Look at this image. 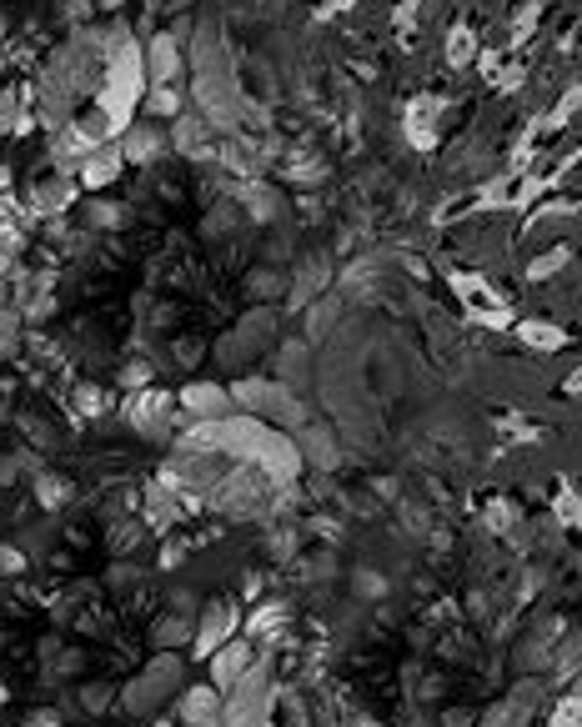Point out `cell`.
Instances as JSON below:
<instances>
[{
  "label": "cell",
  "mask_w": 582,
  "mask_h": 727,
  "mask_svg": "<svg viewBox=\"0 0 582 727\" xmlns=\"http://www.w3.org/2000/svg\"><path fill=\"white\" fill-rule=\"evenodd\" d=\"M236 206H241V216H246L251 226H266V221H276V216H281V196H276L271 186H261V181H246Z\"/></svg>",
  "instance_id": "e0dca14e"
},
{
  "label": "cell",
  "mask_w": 582,
  "mask_h": 727,
  "mask_svg": "<svg viewBox=\"0 0 582 727\" xmlns=\"http://www.w3.org/2000/svg\"><path fill=\"white\" fill-rule=\"evenodd\" d=\"M352 587H357V597H387V577L382 572H367V567L352 577Z\"/></svg>",
  "instance_id": "e575fe53"
},
{
  "label": "cell",
  "mask_w": 582,
  "mask_h": 727,
  "mask_svg": "<svg viewBox=\"0 0 582 727\" xmlns=\"http://www.w3.org/2000/svg\"><path fill=\"white\" fill-rule=\"evenodd\" d=\"M96 0H56V21L61 26H91Z\"/></svg>",
  "instance_id": "1f68e13d"
},
{
  "label": "cell",
  "mask_w": 582,
  "mask_h": 727,
  "mask_svg": "<svg viewBox=\"0 0 582 727\" xmlns=\"http://www.w3.org/2000/svg\"><path fill=\"white\" fill-rule=\"evenodd\" d=\"M477 717L467 712V707H452V712H442V727H472Z\"/></svg>",
  "instance_id": "b9f144b4"
},
{
  "label": "cell",
  "mask_w": 582,
  "mask_h": 727,
  "mask_svg": "<svg viewBox=\"0 0 582 727\" xmlns=\"http://www.w3.org/2000/svg\"><path fill=\"white\" fill-rule=\"evenodd\" d=\"M21 567H26V557H21L16 547H0V572H11V577H16Z\"/></svg>",
  "instance_id": "f35d334b"
},
{
  "label": "cell",
  "mask_w": 582,
  "mask_h": 727,
  "mask_svg": "<svg viewBox=\"0 0 582 727\" xmlns=\"http://www.w3.org/2000/svg\"><path fill=\"white\" fill-rule=\"evenodd\" d=\"M552 517H557V527H582V497L562 487L557 502H552Z\"/></svg>",
  "instance_id": "4dcf8cb0"
},
{
  "label": "cell",
  "mask_w": 582,
  "mask_h": 727,
  "mask_svg": "<svg viewBox=\"0 0 582 727\" xmlns=\"http://www.w3.org/2000/svg\"><path fill=\"white\" fill-rule=\"evenodd\" d=\"M286 176H291V186H302V191H317L327 176H332V166L312 151V146H297L286 156Z\"/></svg>",
  "instance_id": "2e32d148"
},
{
  "label": "cell",
  "mask_w": 582,
  "mask_h": 727,
  "mask_svg": "<svg viewBox=\"0 0 582 727\" xmlns=\"http://www.w3.org/2000/svg\"><path fill=\"white\" fill-rule=\"evenodd\" d=\"M181 407H186L191 417H201V422H226V412H231V387L191 382V387L181 392Z\"/></svg>",
  "instance_id": "5bb4252c"
},
{
  "label": "cell",
  "mask_w": 582,
  "mask_h": 727,
  "mask_svg": "<svg viewBox=\"0 0 582 727\" xmlns=\"http://www.w3.org/2000/svg\"><path fill=\"white\" fill-rule=\"evenodd\" d=\"M236 627H241V617H236V602L231 597H216V602H206L201 607V617H196V657H216L231 637H236Z\"/></svg>",
  "instance_id": "3957f363"
},
{
  "label": "cell",
  "mask_w": 582,
  "mask_h": 727,
  "mask_svg": "<svg viewBox=\"0 0 582 727\" xmlns=\"http://www.w3.org/2000/svg\"><path fill=\"white\" fill-rule=\"evenodd\" d=\"M121 417L141 432V437H166L171 432V417H176V397L166 387H141L121 402Z\"/></svg>",
  "instance_id": "7a4b0ae2"
},
{
  "label": "cell",
  "mask_w": 582,
  "mask_h": 727,
  "mask_svg": "<svg viewBox=\"0 0 582 727\" xmlns=\"http://www.w3.org/2000/svg\"><path fill=\"white\" fill-rule=\"evenodd\" d=\"M6 186H11V171H6V166H0V191H6Z\"/></svg>",
  "instance_id": "f6af8a7d"
},
{
  "label": "cell",
  "mask_w": 582,
  "mask_h": 727,
  "mask_svg": "<svg viewBox=\"0 0 582 727\" xmlns=\"http://www.w3.org/2000/svg\"><path fill=\"white\" fill-rule=\"evenodd\" d=\"M101 6H121V0H101Z\"/></svg>",
  "instance_id": "7dc6e473"
},
{
  "label": "cell",
  "mask_w": 582,
  "mask_h": 727,
  "mask_svg": "<svg viewBox=\"0 0 582 727\" xmlns=\"http://www.w3.org/2000/svg\"><path fill=\"white\" fill-rule=\"evenodd\" d=\"M176 712H181V727H226L221 692H211V687H191V692H181Z\"/></svg>",
  "instance_id": "7c38bea8"
},
{
  "label": "cell",
  "mask_w": 582,
  "mask_h": 727,
  "mask_svg": "<svg viewBox=\"0 0 582 727\" xmlns=\"http://www.w3.org/2000/svg\"><path fill=\"white\" fill-rule=\"evenodd\" d=\"M71 407H76V417H106V412H111V397H106V387L81 382V387L71 392Z\"/></svg>",
  "instance_id": "d4e9b609"
},
{
  "label": "cell",
  "mask_w": 582,
  "mask_h": 727,
  "mask_svg": "<svg viewBox=\"0 0 582 727\" xmlns=\"http://www.w3.org/2000/svg\"><path fill=\"white\" fill-rule=\"evenodd\" d=\"M26 727H61V717H56L51 707H36V712L26 717Z\"/></svg>",
  "instance_id": "7bdbcfd3"
},
{
  "label": "cell",
  "mask_w": 582,
  "mask_h": 727,
  "mask_svg": "<svg viewBox=\"0 0 582 727\" xmlns=\"http://www.w3.org/2000/svg\"><path fill=\"white\" fill-rule=\"evenodd\" d=\"M26 246V231L16 226V221H6V226H0V256H11V251H21Z\"/></svg>",
  "instance_id": "74e56055"
},
{
  "label": "cell",
  "mask_w": 582,
  "mask_h": 727,
  "mask_svg": "<svg viewBox=\"0 0 582 727\" xmlns=\"http://www.w3.org/2000/svg\"><path fill=\"white\" fill-rule=\"evenodd\" d=\"M447 61H452V66H472V61H477V41H472L467 26H452V31H447Z\"/></svg>",
  "instance_id": "f546056e"
},
{
  "label": "cell",
  "mask_w": 582,
  "mask_h": 727,
  "mask_svg": "<svg viewBox=\"0 0 582 727\" xmlns=\"http://www.w3.org/2000/svg\"><path fill=\"white\" fill-rule=\"evenodd\" d=\"M166 151H171V136H166L161 126H131V131L121 136V156H126V166H156Z\"/></svg>",
  "instance_id": "30bf717a"
},
{
  "label": "cell",
  "mask_w": 582,
  "mask_h": 727,
  "mask_svg": "<svg viewBox=\"0 0 582 727\" xmlns=\"http://www.w3.org/2000/svg\"><path fill=\"white\" fill-rule=\"evenodd\" d=\"M452 291L462 296V306H467L477 321H487V326H507V301H502L482 276H472V271H452Z\"/></svg>",
  "instance_id": "5b68a950"
},
{
  "label": "cell",
  "mask_w": 582,
  "mask_h": 727,
  "mask_svg": "<svg viewBox=\"0 0 582 727\" xmlns=\"http://www.w3.org/2000/svg\"><path fill=\"white\" fill-rule=\"evenodd\" d=\"M151 642L161 652H176L181 642H196V612H166L156 627H151Z\"/></svg>",
  "instance_id": "ac0fdd59"
},
{
  "label": "cell",
  "mask_w": 582,
  "mask_h": 727,
  "mask_svg": "<svg viewBox=\"0 0 582 727\" xmlns=\"http://www.w3.org/2000/svg\"><path fill=\"white\" fill-rule=\"evenodd\" d=\"M567 261H572V251H567V246H552V251H542V256L527 261V281H552Z\"/></svg>",
  "instance_id": "f1b7e54d"
},
{
  "label": "cell",
  "mask_w": 582,
  "mask_h": 727,
  "mask_svg": "<svg viewBox=\"0 0 582 727\" xmlns=\"http://www.w3.org/2000/svg\"><path fill=\"white\" fill-rule=\"evenodd\" d=\"M542 682H517L502 702H492L487 712H482V727H532V717H537V707H542Z\"/></svg>",
  "instance_id": "277c9868"
},
{
  "label": "cell",
  "mask_w": 582,
  "mask_h": 727,
  "mask_svg": "<svg viewBox=\"0 0 582 727\" xmlns=\"http://www.w3.org/2000/svg\"><path fill=\"white\" fill-rule=\"evenodd\" d=\"M286 627H291V602H261V607H251V617H246V642L256 647H271V642H281L286 637Z\"/></svg>",
  "instance_id": "8fae6325"
},
{
  "label": "cell",
  "mask_w": 582,
  "mask_h": 727,
  "mask_svg": "<svg viewBox=\"0 0 582 727\" xmlns=\"http://www.w3.org/2000/svg\"><path fill=\"white\" fill-rule=\"evenodd\" d=\"M0 412H11V397H6V387H0Z\"/></svg>",
  "instance_id": "bcb514c9"
},
{
  "label": "cell",
  "mask_w": 582,
  "mask_h": 727,
  "mask_svg": "<svg viewBox=\"0 0 582 727\" xmlns=\"http://www.w3.org/2000/svg\"><path fill=\"white\" fill-rule=\"evenodd\" d=\"M156 727H166V722H156Z\"/></svg>",
  "instance_id": "c3c4849f"
},
{
  "label": "cell",
  "mask_w": 582,
  "mask_h": 727,
  "mask_svg": "<svg viewBox=\"0 0 582 727\" xmlns=\"http://www.w3.org/2000/svg\"><path fill=\"white\" fill-rule=\"evenodd\" d=\"M261 587H266V577H261V572H246V577H241V597H251V602H256V597H261Z\"/></svg>",
  "instance_id": "60d3db41"
},
{
  "label": "cell",
  "mask_w": 582,
  "mask_h": 727,
  "mask_svg": "<svg viewBox=\"0 0 582 727\" xmlns=\"http://www.w3.org/2000/svg\"><path fill=\"white\" fill-rule=\"evenodd\" d=\"M126 206H116V201H91L86 206V231H116V226H126Z\"/></svg>",
  "instance_id": "4316f807"
},
{
  "label": "cell",
  "mask_w": 582,
  "mask_h": 727,
  "mask_svg": "<svg viewBox=\"0 0 582 727\" xmlns=\"http://www.w3.org/2000/svg\"><path fill=\"white\" fill-rule=\"evenodd\" d=\"M497 427H502V437H507V442H532V427H527L522 417H507V412H502V417H497Z\"/></svg>",
  "instance_id": "8d00e7d4"
},
{
  "label": "cell",
  "mask_w": 582,
  "mask_h": 727,
  "mask_svg": "<svg viewBox=\"0 0 582 727\" xmlns=\"http://www.w3.org/2000/svg\"><path fill=\"white\" fill-rule=\"evenodd\" d=\"M141 106H146L151 116H161V121H176V116H181V91H176V86H146Z\"/></svg>",
  "instance_id": "cb8c5ba5"
},
{
  "label": "cell",
  "mask_w": 582,
  "mask_h": 727,
  "mask_svg": "<svg viewBox=\"0 0 582 727\" xmlns=\"http://www.w3.org/2000/svg\"><path fill=\"white\" fill-rule=\"evenodd\" d=\"M327 281H332V276H327V256H312V261L297 271V281H291V291H286V296H291V306H307V301H312V296H317Z\"/></svg>",
  "instance_id": "d6986e66"
},
{
  "label": "cell",
  "mask_w": 582,
  "mask_h": 727,
  "mask_svg": "<svg viewBox=\"0 0 582 727\" xmlns=\"http://www.w3.org/2000/svg\"><path fill=\"white\" fill-rule=\"evenodd\" d=\"M442 101L437 96H417L412 106H407V136H412V146H422V151H432L437 146V136H442Z\"/></svg>",
  "instance_id": "4fadbf2b"
},
{
  "label": "cell",
  "mask_w": 582,
  "mask_h": 727,
  "mask_svg": "<svg viewBox=\"0 0 582 727\" xmlns=\"http://www.w3.org/2000/svg\"><path fill=\"white\" fill-rule=\"evenodd\" d=\"M517 336H522V346H532V351H542V356H552V351L567 346V331L552 326V321H517Z\"/></svg>",
  "instance_id": "ffe728a7"
},
{
  "label": "cell",
  "mask_w": 582,
  "mask_h": 727,
  "mask_svg": "<svg viewBox=\"0 0 582 727\" xmlns=\"http://www.w3.org/2000/svg\"><path fill=\"white\" fill-rule=\"evenodd\" d=\"M176 522H181L176 497H166L161 487H151V492H146V527H156V532H161V527H176Z\"/></svg>",
  "instance_id": "603a6c76"
},
{
  "label": "cell",
  "mask_w": 582,
  "mask_h": 727,
  "mask_svg": "<svg viewBox=\"0 0 582 727\" xmlns=\"http://www.w3.org/2000/svg\"><path fill=\"white\" fill-rule=\"evenodd\" d=\"M36 497H41V507L61 512V507H71L76 487H71V482H66L61 472H41V477H36Z\"/></svg>",
  "instance_id": "7402d4cb"
},
{
  "label": "cell",
  "mask_w": 582,
  "mask_h": 727,
  "mask_svg": "<svg viewBox=\"0 0 582 727\" xmlns=\"http://www.w3.org/2000/svg\"><path fill=\"white\" fill-rule=\"evenodd\" d=\"M562 392H567V397H582V367H577V372L562 382Z\"/></svg>",
  "instance_id": "ee69618b"
},
{
  "label": "cell",
  "mask_w": 582,
  "mask_h": 727,
  "mask_svg": "<svg viewBox=\"0 0 582 727\" xmlns=\"http://www.w3.org/2000/svg\"><path fill=\"white\" fill-rule=\"evenodd\" d=\"M176 562H186V542H166L161 547V567H176Z\"/></svg>",
  "instance_id": "ab89813d"
},
{
  "label": "cell",
  "mask_w": 582,
  "mask_h": 727,
  "mask_svg": "<svg viewBox=\"0 0 582 727\" xmlns=\"http://www.w3.org/2000/svg\"><path fill=\"white\" fill-rule=\"evenodd\" d=\"M81 707L86 712H106L111 707V682H86L81 687Z\"/></svg>",
  "instance_id": "836d02e7"
},
{
  "label": "cell",
  "mask_w": 582,
  "mask_h": 727,
  "mask_svg": "<svg viewBox=\"0 0 582 727\" xmlns=\"http://www.w3.org/2000/svg\"><path fill=\"white\" fill-rule=\"evenodd\" d=\"M171 151H181V156H196V161H216V146H211V121L206 116H191V111H181L176 121H171Z\"/></svg>",
  "instance_id": "9c48e42d"
},
{
  "label": "cell",
  "mask_w": 582,
  "mask_h": 727,
  "mask_svg": "<svg viewBox=\"0 0 582 727\" xmlns=\"http://www.w3.org/2000/svg\"><path fill=\"white\" fill-rule=\"evenodd\" d=\"M146 532H151L146 522L121 517V522H111V537H106V542H111V552H116V557H126V552H136V547L146 542Z\"/></svg>",
  "instance_id": "484cf974"
},
{
  "label": "cell",
  "mask_w": 582,
  "mask_h": 727,
  "mask_svg": "<svg viewBox=\"0 0 582 727\" xmlns=\"http://www.w3.org/2000/svg\"><path fill=\"white\" fill-rule=\"evenodd\" d=\"M146 382H151V361H126V367H121V387L141 392Z\"/></svg>",
  "instance_id": "d590c367"
},
{
  "label": "cell",
  "mask_w": 582,
  "mask_h": 727,
  "mask_svg": "<svg viewBox=\"0 0 582 727\" xmlns=\"http://www.w3.org/2000/svg\"><path fill=\"white\" fill-rule=\"evenodd\" d=\"M256 667V647L251 642H226L216 657H211V682H216V692H236L241 682H246V672Z\"/></svg>",
  "instance_id": "8992f818"
},
{
  "label": "cell",
  "mask_w": 582,
  "mask_h": 727,
  "mask_svg": "<svg viewBox=\"0 0 582 727\" xmlns=\"http://www.w3.org/2000/svg\"><path fill=\"white\" fill-rule=\"evenodd\" d=\"M517 522H522V517H517V507H512L507 497H492V502H487V527H492V532H512Z\"/></svg>",
  "instance_id": "d6a6232c"
},
{
  "label": "cell",
  "mask_w": 582,
  "mask_h": 727,
  "mask_svg": "<svg viewBox=\"0 0 582 727\" xmlns=\"http://www.w3.org/2000/svg\"><path fill=\"white\" fill-rule=\"evenodd\" d=\"M141 56H146V86H176V76H181L186 61H181V46H176L171 31L151 36V46Z\"/></svg>",
  "instance_id": "52a82bcc"
},
{
  "label": "cell",
  "mask_w": 582,
  "mask_h": 727,
  "mask_svg": "<svg viewBox=\"0 0 582 727\" xmlns=\"http://www.w3.org/2000/svg\"><path fill=\"white\" fill-rule=\"evenodd\" d=\"M176 682H181V657L161 652L156 662H146V667H141V677L126 687V697H121V702H126L131 712H141V717H146V712H156V707L171 697V687H176Z\"/></svg>",
  "instance_id": "6da1fadb"
},
{
  "label": "cell",
  "mask_w": 582,
  "mask_h": 727,
  "mask_svg": "<svg viewBox=\"0 0 582 727\" xmlns=\"http://www.w3.org/2000/svg\"><path fill=\"white\" fill-rule=\"evenodd\" d=\"M577 206L572 201H547V206H537L532 216H527V236H547V226H557V221H567Z\"/></svg>",
  "instance_id": "83f0119b"
},
{
  "label": "cell",
  "mask_w": 582,
  "mask_h": 727,
  "mask_svg": "<svg viewBox=\"0 0 582 727\" xmlns=\"http://www.w3.org/2000/svg\"><path fill=\"white\" fill-rule=\"evenodd\" d=\"M126 171V156H121V146H96L91 156H86V166L76 171V181L86 186V191H106L116 176Z\"/></svg>",
  "instance_id": "9a60e30c"
},
{
  "label": "cell",
  "mask_w": 582,
  "mask_h": 727,
  "mask_svg": "<svg viewBox=\"0 0 582 727\" xmlns=\"http://www.w3.org/2000/svg\"><path fill=\"white\" fill-rule=\"evenodd\" d=\"M297 452H307L317 467H337V442L327 437V427L302 422V432H297Z\"/></svg>",
  "instance_id": "44dd1931"
},
{
  "label": "cell",
  "mask_w": 582,
  "mask_h": 727,
  "mask_svg": "<svg viewBox=\"0 0 582 727\" xmlns=\"http://www.w3.org/2000/svg\"><path fill=\"white\" fill-rule=\"evenodd\" d=\"M76 201V181L66 171H51V176H36L31 191H26V211L36 216H51V211H66Z\"/></svg>",
  "instance_id": "ba28073f"
}]
</instances>
